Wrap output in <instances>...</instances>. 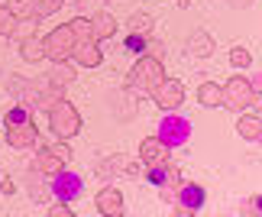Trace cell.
Masks as SVG:
<instances>
[{
    "instance_id": "obj_1",
    "label": "cell",
    "mask_w": 262,
    "mask_h": 217,
    "mask_svg": "<svg viewBox=\"0 0 262 217\" xmlns=\"http://www.w3.org/2000/svg\"><path fill=\"white\" fill-rule=\"evenodd\" d=\"M46 114H49V130H52L58 140H72V136H78V130H81V114H78L75 104H68L65 97H58Z\"/></svg>"
},
{
    "instance_id": "obj_2",
    "label": "cell",
    "mask_w": 262,
    "mask_h": 217,
    "mask_svg": "<svg viewBox=\"0 0 262 217\" xmlns=\"http://www.w3.org/2000/svg\"><path fill=\"white\" fill-rule=\"evenodd\" d=\"M165 78V68H162V58H152V55H143L139 62L129 68L126 75V88H133V91H146L152 94V88Z\"/></svg>"
},
{
    "instance_id": "obj_3",
    "label": "cell",
    "mask_w": 262,
    "mask_h": 217,
    "mask_svg": "<svg viewBox=\"0 0 262 217\" xmlns=\"http://www.w3.org/2000/svg\"><path fill=\"white\" fill-rule=\"evenodd\" d=\"M75 42H78V39H75V33H72V26H68V23L55 26L52 33L42 39L46 58H49V62H68L72 52H75Z\"/></svg>"
},
{
    "instance_id": "obj_4",
    "label": "cell",
    "mask_w": 262,
    "mask_h": 217,
    "mask_svg": "<svg viewBox=\"0 0 262 217\" xmlns=\"http://www.w3.org/2000/svg\"><path fill=\"white\" fill-rule=\"evenodd\" d=\"M220 104L233 107V111H243V107L256 104V111H259V94L253 91V84H249L246 78H230V81L220 88Z\"/></svg>"
},
{
    "instance_id": "obj_5",
    "label": "cell",
    "mask_w": 262,
    "mask_h": 217,
    "mask_svg": "<svg viewBox=\"0 0 262 217\" xmlns=\"http://www.w3.org/2000/svg\"><path fill=\"white\" fill-rule=\"evenodd\" d=\"M159 140H162L168 149H172V146H181L191 136V123L185 120V117H178L175 111H165V117H162V123H159Z\"/></svg>"
},
{
    "instance_id": "obj_6",
    "label": "cell",
    "mask_w": 262,
    "mask_h": 217,
    "mask_svg": "<svg viewBox=\"0 0 262 217\" xmlns=\"http://www.w3.org/2000/svg\"><path fill=\"white\" fill-rule=\"evenodd\" d=\"M152 101L162 107V111H178L181 101H185V88H181L178 78H162L152 88Z\"/></svg>"
},
{
    "instance_id": "obj_7",
    "label": "cell",
    "mask_w": 262,
    "mask_h": 217,
    "mask_svg": "<svg viewBox=\"0 0 262 217\" xmlns=\"http://www.w3.org/2000/svg\"><path fill=\"white\" fill-rule=\"evenodd\" d=\"M49 188H52V198H55V201H75L78 194L84 191V182L78 179V175H68V172L62 169V172L52 175Z\"/></svg>"
},
{
    "instance_id": "obj_8",
    "label": "cell",
    "mask_w": 262,
    "mask_h": 217,
    "mask_svg": "<svg viewBox=\"0 0 262 217\" xmlns=\"http://www.w3.org/2000/svg\"><path fill=\"white\" fill-rule=\"evenodd\" d=\"M36 140H39V130H36L33 120L7 126V143L13 146V149H29V146H36Z\"/></svg>"
},
{
    "instance_id": "obj_9",
    "label": "cell",
    "mask_w": 262,
    "mask_h": 217,
    "mask_svg": "<svg viewBox=\"0 0 262 217\" xmlns=\"http://www.w3.org/2000/svg\"><path fill=\"white\" fill-rule=\"evenodd\" d=\"M72 58H75L78 65H84V68H97L100 62H104V52H100L97 39H81V42H75Z\"/></svg>"
},
{
    "instance_id": "obj_10",
    "label": "cell",
    "mask_w": 262,
    "mask_h": 217,
    "mask_svg": "<svg viewBox=\"0 0 262 217\" xmlns=\"http://www.w3.org/2000/svg\"><path fill=\"white\" fill-rule=\"evenodd\" d=\"M97 214L100 217H120L123 214V194H120L117 188H104L97 191Z\"/></svg>"
},
{
    "instance_id": "obj_11",
    "label": "cell",
    "mask_w": 262,
    "mask_h": 217,
    "mask_svg": "<svg viewBox=\"0 0 262 217\" xmlns=\"http://www.w3.org/2000/svg\"><path fill=\"white\" fill-rule=\"evenodd\" d=\"M33 169H36V175H46V179H52L55 172L65 169V162L52 153V146H42V149L36 153V159H33Z\"/></svg>"
},
{
    "instance_id": "obj_12",
    "label": "cell",
    "mask_w": 262,
    "mask_h": 217,
    "mask_svg": "<svg viewBox=\"0 0 262 217\" xmlns=\"http://www.w3.org/2000/svg\"><path fill=\"white\" fill-rule=\"evenodd\" d=\"M139 159L146 165H159V162L168 159V146L159 140V136H146V140L139 143Z\"/></svg>"
},
{
    "instance_id": "obj_13",
    "label": "cell",
    "mask_w": 262,
    "mask_h": 217,
    "mask_svg": "<svg viewBox=\"0 0 262 217\" xmlns=\"http://www.w3.org/2000/svg\"><path fill=\"white\" fill-rule=\"evenodd\" d=\"M114 33H117V19L110 16L107 10H97V13L91 16V39L100 42V39H110Z\"/></svg>"
},
{
    "instance_id": "obj_14",
    "label": "cell",
    "mask_w": 262,
    "mask_h": 217,
    "mask_svg": "<svg viewBox=\"0 0 262 217\" xmlns=\"http://www.w3.org/2000/svg\"><path fill=\"white\" fill-rule=\"evenodd\" d=\"M207 201V194H204V188L201 185H194V182H181V188H178V204H185V208H191V211H201V204Z\"/></svg>"
},
{
    "instance_id": "obj_15",
    "label": "cell",
    "mask_w": 262,
    "mask_h": 217,
    "mask_svg": "<svg viewBox=\"0 0 262 217\" xmlns=\"http://www.w3.org/2000/svg\"><path fill=\"white\" fill-rule=\"evenodd\" d=\"M19 55H23V62H29V65H36V62H42L46 58V49H42V39L39 36H23L19 39Z\"/></svg>"
},
{
    "instance_id": "obj_16",
    "label": "cell",
    "mask_w": 262,
    "mask_h": 217,
    "mask_svg": "<svg viewBox=\"0 0 262 217\" xmlns=\"http://www.w3.org/2000/svg\"><path fill=\"white\" fill-rule=\"evenodd\" d=\"M188 52L198 55V58H207L210 52H214V39H210L204 29H194V33L188 36Z\"/></svg>"
},
{
    "instance_id": "obj_17",
    "label": "cell",
    "mask_w": 262,
    "mask_h": 217,
    "mask_svg": "<svg viewBox=\"0 0 262 217\" xmlns=\"http://www.w3.org/2000/svg\"><path fill=\"white\" fill-rule=\"evenodd\" d=\"M236 133L243 136V140H256V143H259V136H262V120H259V111H256V114H246V117H239V123H236Z\"/></svg>"
},
{
    "instance_id": "obj_18",
    "label": "cell",
    "mask_w": 262,
    "mask_h": 217,
    "mask_svg": "<svg viewBox=\"0 0 262 217\" xmlns=\"http://www.w3.org/2000/svg\"><path fill=\"white\" fill-rule=\"evenodd\" d=\"M198 101L204 104V107H217V104H220V84L204 81V84L198 88Z\"/></svg>"
},
{
    "instance_id": "obj_19",
    "label": "cell",
    "mask_w": 262,
    "mask_h": 217,
    "mask_svg": "<svg viewBox=\"0 0 262 217\" xmlns=\"http://www.w3.org/2000/svg\"><path fill=\"white\" fill-rule=\"evenodd\" d=\"M7 7L13 10V16H16V19H36V7H33V0H10Z\"/></svg>"
},
{
    "instance_id": "obj_20",
    "label": "cell",
    "mask_w": 262,
    "mask_h": 217,
    "mask_svg": "<svg viewBox=\"0 0 262 217\" xmlns=\"http://www.w3.org/2000/svg\"><path fill=\"white\" fill-rule=\"evenodd\" d=\"M26 120H33V117H29V107H26V104H16V107H10V111H7V117H4V123H7V126L26 123Z\"/></svg>"
},
{
    "instance_id": "obj_21",
    "label": "cell",
    "mask_w": 262,
    "mask_h": 217,
    "mask_svg": "<svg viewBox=\"0 0 262 217\" xmlns=\"http://www.w3.org/2000/svg\"><path fill=\"white\" fill-rule=\"evenodd\" d=\"M16 23H19V19L13 16V10H10V7H0V36H13Z\"/></svg>"
},
{
    "instance_id": "obj_22",
    "label": "cell",
    "mask_w": 262,
    "mask_h": 217,
    "mask_svg": "<svg viewBox=\"0 0 262 217\" xmlns=\"http://www.w3.org/2000/svg\"><path fill=\"white\" fill-rule=\"evenodd\" d=\"M65 0H33V7H36V19H42V16H52L58 7H62Z\"/></svg>"
},
{
    "instance_id": "obj_23",
    "label": "cell",
    "mask_w": 262,
    "mask_h": 217,
    "mask_svg": "<svg viewBox=\"0 0 262 217\" xmlns=\"http://www.w3.org/2000/svg\"><path fill=\"white\" fill-rule=\"evenodd\" d=\"M68 26H72V33H75L78 42H81V39H91V19L88 16H75Z\"/></svg>"
},
{
    "instance_id": "obj_24",
    "label": "cell",
    "mask_w": 262,
    "mask_h": 217,
    "mask_svg": "<svg viewBox=\"0 0 262 217\" xmlns=\"http://www.w3.org/2000/svg\"><path fill=\"white\" fill-rule=\"evenodd\" d=\"M126 52H133V55H143L146 52V36L143 33H129L126 36V42H123Z\"/></svg>"
},
{
    "instance_id": "obj_25",
    "label": "cell",
    "mask_w": 262,
    "mask_h": 217,
    "mask_svg": "<svg viewBox=\"0 0 262 217\" xmlns=\"http://www.w3.org/2000/svg\"><path fill=\"white\" fill-rule=\"evenodd\" d=\"M149 29H152V16L149 13H136L133 19H129V33H149Z\"/></svg>"
},
{
    "instance_id": "obj_26",
    "label": "cell",
    "mask_w": 262,
    "mask_h": 217,
    "mask_svg": "<svg viewBox=\"0 0 262 217\" xmlns=\"http://www.w3.org/2000/svg\"><path fill=\"white\" fill-rule=\"evenodd\" d=\"M49 81H52V84H58V88H62V84H68V81H72V68H68L65 62H55V72L49 75Z\"/></svg>"
},
{
    "instance_id": "obj_27",
    "label": "cell",
    "mask_w": 262,
    "mask_h": 217,
    "mask_svg": "<svg viewBox=\"0 0 262 217\" xmlns=\"http://www.w3.org/2000/svg\"><path fill=\"white\" fill-rule=\"evenodd\" d=\"M230 62H233L236 68H246L249 62H253V55H249V49H233V52H230Z\"/></svg>"
},
{
    "instance_id": "obj_28",
    "label": "cell",
    "mask_w": 262,
    "mask_h": 217,
    "mask_svg": "<svg viewBox=\"0 0 262 217\" xmlns=\"http://www.w3.org/2000/svg\"><path fill=\"white\" fill-rule=\"evenodd\" d=\"M75 211L68 208V201H58V204H49V217H72Z\"/></svg>"
},
{
    "instance_id": "obj_29",
    "label": "cell",
    "mask_w": 262,
    "mask_h": 217,
    "mask_svg": "<svg viewBox=\"0 0 262 217\" xmlns=\"http://www.w3.org/2000/svg\"><path fill=\"white\" fill-rule=\"evenodd\" d=\"M52 153H55V156H58V159H62L65 165L72 162V149H68V146H65V140H62V143H55V146H52Z\"/></svg>"
},
{
    "instance_id": "obj_30",
    "label": "cell",
    "mask_w": 262,
    "mask_h": 217,
    "mask_svg": "<svg viewBox=\"0 0 262 217\" xmlns=\"http://www.w3.org/2000/svg\"><path fill=\"white\" fill-rule=\"evenodd\" d=\"M143 55H152V58H162V42H156V39H146V52Z\"/></svg>"
},
{
    "instance_id": "obj_31",
    "label": "cell",
    "mask_w": 262,
    "mask_h": 217,
    "mask_svg": "<svg viewBox=\"0 0 262 217\" xmlns=\"http://www.w3.org/2000/svg\"><path fill=\"white\" fill-rule=\"evenodd\" d=\"M243 214H259V194H256V198H249V201H246Z\"/></svg>"
},
{
    "instance_id": "obj_32",
    "label": "cell",
    "mask_w": 262,
    "mask_h": 217,
    "mask_svg": "<svg viewBox=\"0 0 262 217\" xmlns=\"http://www.w3.org/2000/svg\"><path fill=\"white\" fill-rule=\"evenodd\" d=\"M191 214H194L191 208H185V204H175V217H191Z\"/></svg>"
},
{
    "instance_id": "obj_33",
    "label": "cell",
    "mask_w": 262,
    "mask_h": 217,
    "mask_svg": "<svg viewBox=\"0 0 262 217\" xmlns=\"http://www.w3.org/2000/svg\"><path fill=\"white\" fill-rule=\"evenodd\" d=\"M0 191H4V194H13L16 188H13V182H7V179H4V182H0Z\"/></svg>"
}]
</instances>
